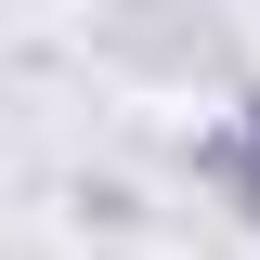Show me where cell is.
<instances>
[{"label":"cell","mask_w":260,"mask_h":260,"mask_svg":"<svg viewBox=\"0 0 260 260\" xmlns=\"http://www.w3.org/2000/svg\"><path fill=\"white\" fill-rule=\"evenodd\" d=\"M221 130H234V143H247V156H260V78H247V91H234V117H221Z\"/></svg>","instance_id":"cell-3"},{"label":"cell","mask_w":260,"mask_h":260,"mask_svg":"<svg viewBox=\"0 0 260 260\" xmlns=\"http://www.w3.org/2000/svg\"><path fill=\"white\" fill-rule=\"evenodd\" d=\"M78 208H91V221H104V234H130V221H143V195H130V182H117V169H104V182H78Z\"/></svg>","instance_id":"cell-2"},{"label":"cell","mask_w":260,"mask_h":260,"mask_svg":"<svg viewBox=\"0 0 260 260\" xmlns=\"http://www.w3.org/2000/svg\"><path fill=\"white\" fill-rule=\"evenodd\" d=\"M195 182H208V195H221V208H234V221L260 234V156H247V143H234V130H208V143H195Z\"/></svg>","instance_id":"cell-1"}]
</instances>
